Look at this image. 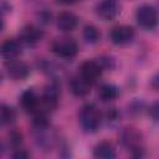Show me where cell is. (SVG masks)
Returning a JSON list of instances; mask_svg holds the SVG:
<instances>
[{"label": "cell", "instance_id": "1", "mask_svg": "<svg viewBox=\"0 0 159 159\" xmlns=\"http://www.w3.org/2000/svg\"><path fill=\"white\" fill-rule=\"evenodd\" d=\"M78 120L84 132L93 133L101 125V113L94 104L88 103L81 108L78 113Z\"/></svg>", "mask_w": 159, "mask_h": 159}, {"label": "cell", "instance_id": "2", "mask_svg": "<svg viewBox=\"0 0 159 159\" xmlns=\"http://www.w3.org/2000/svg\"><path fill=\"white\" fill-rule=\"evenodd\" d=\"M135 20L140 27L150 30L157 26L159 21V15H158L157 9L153 5L143 4L135 11Z\"/></svg>", "mask_w": 159, "mask_h": 159}, {"label": "cell", "instance_id": "3", "mask_svg": "<svg viewBox=\"0 0 159 159\" xmlns=\"http://www.w3.org/2000/svg\"><path fill=\"white\" fill-rule=\"evenodd\" d=\"M52 52L62 58H72L78 52L77 42L71 37H60L56 39L51 45Z\"/></svg>", "mask_w": 159, "mask_h": 159}, {"label": "cell", "instance_id": "4", "mask_svg": "<svg viewBox=\"0 0 159 159\" xmlns=\"http://www.w3.org/2000/svg\"><path fill=\"white\" fill-rule=\"evenodd\" d=\"M120 10V5L118 0H101L96 6V12L99 19L103 21L113 20Z\"/></svg>", "mask_w": 159, "mask_h": 159}, {"label": "cell", "instance_id": "5", "mask_svg": "<svg viewBox=\"0 0 159 159\" xmlns=\"http://www.w3.org/2000/svg\"><path fill=\"white\" fill-rule=\"evenodd\" d=\"M109 37H111V41L114 45L123 46V45H127V43L133 41V39H134V30L130 26L119 25V26H116V27L112 29V31L109 34Z\"/></svg>", "mask_w": 159, "mask_h": 159}, {"label": "cell", "instance_id": "6", "mask_svg": "<svg viewBox=\"0 0 159 159\" xmlns=\"http://www.w3.org/2000/svg\"><path fill=\"white\" fill-rule=\"evenodd\" d=\"M122 139L123 143L134 153V157H142L143 154H140L139 152L143 150L140 147V142H142V137L140 133L138 130H135L134 128H125L123 134H122Z\"/></svg>", "mask_w": 159, "mask_h": 159}, {"label": "cell", "instance_id": "7", "mask_svg": "<svg viewBox=\"0 0 159 159\" xmlns=\"http://www.w3.org/2000/svg\"><path fill=\"white\" fill-rule=\"evenodd\" d=\"M6 72L10 78L15 81H22L30 75V67L19 60H11L6 65Z\"/></svg>", "mask_w": 159, "mask_h": 159}, {"label": "cell", "instance_id": "8", "mask_svg": "<svg viewBox=\"0 0 159 159\" xmlns=\"http://www.w3.org/2000/svg\"><path fill=\"white\" fill-rule=\"evenodd\" d=\"M102 66L99 65V62L96 61H84L81 63L80 66V75L82 77H84L87 81H89L92 84L101 77L102 75Z\"/></svg>", "mask_w": 159, "mask_h": 159}, {"label": "cell", "instance_id": "9", "mask_svg": "<svg viewBox=\"0 0 159 159\" xmlns=\"http://www.w3.org/2000/svg\"><path fill=\"white\" fill-rule=\"evenodd\" d=\"M42 39V31L32 25H27V26H24L19 34V40L20 42L25 43V45H29V46H32V45H36L40 40Z\"/></svg>", "mask_w": 159, "mask_h": 159}, {"label": "cell", "instance_id": "10", "mask_svg": "<svg viewBox=\"0 0 159 159\" xmlns=\"http://www.w3.org/2000/svg\"><path fill=\"white\" fill-rule=\"evenodd\" d=\"M39 102H40V98L37 97L36 92L32 88H29V89L24 91L20 96V106L27 113L34 114L36 112L37 107H39Z\"/></svg>", "mask_w": 159, "mask_h": 159}, {"label": "cell", "instance_id": "11", "mask_svg": "<svg viewBox=\"0 0 159 159\" xmlns=\"http://www.w3.org/2000/svg\"><path fill=\"white\" fill-rule=\"evenodd\" d=\"M78 17L71 11H62L57 15V27L62 32H71L77 27Z\"/></svg>", "mask_w": 159, "mask_h": 159}, {"label": "cell", "instance_id": "12", "mask_svg": "<svg viewBox=\"0 0 159 159\" xmlns=\"http://www.w3.org/2000/svg\"><path fill=\"white\" fill-rule=\"evenodd\" d=\"M91 87H92V83L89 81H87L84 77H82L81 75L75 76L70 81V89L76 97L87 96L91 92Z\"/></svg>", "mask_w": 159, "mask_h": 159}, {"label": "cell", "instance_id": "13", "mask_svg": "<svg viewBox=\"0 0 159 159\" xmlns=\"http://www.w3.org/2000/svg\"><path fill=\"white\" fill-rule=\"evenodd\" d=\"M20 53H21V46H20L19 41L14 40V39H7L2 42V45H1L2 58L7 60V61L16 60Z\"/></svg>", "mask_w": 159, "mask_h": 159}, {"label": "cell", "instance_id": "14", "mask_svg": "<svg viewBox=\"0 0 159 159\" xmlns=\"http://www.w3.org/2000/svg\"><path fill=\"white\" fill-rule=\"evenodd\" d=\"M93 157L99 159H112L116 157V148L111 142L102 140L94 147Z\"/></svg>", "mask_w": 159, "mask_h": 159}, {"label": "cell", "instance_id": "15", "mask_svg": "<svg viewBox=\"0 0 159 159\" xmlns=\"http://www.w3.org/2000/svg\"><path fill=\"white\" fill-rule=\"evenodd\" d=\"M97 94H98V98L101 101H103V102H111V101H113V99L117 98V96H118V88L116 86H113V84L106 83V84H102L98 88Z\"/></svg>", "mask_w": 159, "mask_h": 159}, {"label": "cell", "instance_id": "16", "mask_svg": "<svg viewBox=\"0 0 159 159\" xmlns=\"http://www.w3.org/2000/svg\"><path fill=\"white\" fill-rule=\"evenodd\" d=\"M0 119H1V124L2 125H10L15 122L16 119V112L12 107L7 106V104H1V109H0Z\"/></svg>", "mask_w": 159, "mask_h": 159}, {"label": "cell", "instance_id": "17", "mask_svg": "<svg viewBox=\"0 0 159 159\" xmlns=\"http://www.w3.org/2000/svg\"><path fill=\"white\" fill-rule=\"evenodd\" d=\"M83 39H84V41H86L87 43L93 45V43H97V42L99 41L101 34H99V31H98V29H97L96 26H93V25H87V26H84V29H83Z\"/></svg>", "mask_w": 159, "mask_h": 159}, {"label": "cell", "instance_id": "18", "mask_svg": "<svg viewBox=\"0 0 159 159\" xmlns=\"http://www.w3.org/2000/svg\"><path fill=\"white\" fill-rule=\"evenodd\" d=\"M9 142H10V145L15 149H19V147L21 145L22 143V134L17 130H12L9 135Z\"/></svg>", "mask_w": 159, "mask_h": 159}, {"label": "cell", "instance_id": "19", "mask_svg": "<svg viewBox=\"0 0 159 159\" xmlns=\"http://www.w3.org/2000/svg\"><path fill=\"white\" fill-rule=\"evenodd\" d=\"M148 113H149V117L152 118L153 122L159 123V101H155L149 106Z\"/></svg>", "mask_w": 159, "mask_h": 159}, {"label": "cell", "instance_id": "20", "mask_svg": "<svg viewBox=\"0 0 159 159\" xmlns=\"http://www.w3.org/2000/svg\"><path fill=\"white\" fill-rule=\"evenodd\" d=\"M12 157L16 158V159H26V158L30 157V154L25 149H16V152L12 154Z\"/></svg>", "mask_w": 159, "mask_h": 159}, {"label": "cell", "instance_id": "21", "mask_svg": "<svg viewBox=\"0 0 159 159\" xmlns=\"http://www.w3.org/2000/svg\"><path fill=\"white\" fill-rule=\"evenodd\" d=\"M152 86H153L155 89L159 91V73L153 77V80H152Z\"/></svg>", "mask_w": 159, "mask_h": 159}, {"label": "cell", "instance_id": "22", "mask_svg": "<svg viewBox=\"0 0 159 159\" xmlns=\"http://www.w3.org/2000/svg\"><path fill=\"white\" fill-rule=\"evenodd\" d=\"M58 4H63V5H70V4H75L80 0H56Z\"/></svg>", "mask_w": 159, "mask_h": 159}]
</instances>
